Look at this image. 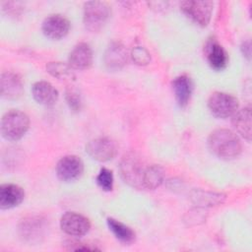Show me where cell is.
<instances>
[{"label": "cell", "mask_w": 252, "mask_h": 252, "mask_svg": "<svg viewBox=\"0 0 252 252\" xmlns=\"http://www.w3.org/2000/svg\"><path fill=\"white\" fill-rule=\"evenodd\" d=\"M107 224L109 229L115 235L117 239L124 243H130L135 239L134 231L124 223L114 220V219H107Z\"/></svg>", "instance_id": "cell-20"}, {"label": "cell", "mask_w": 252, "mask_h": 252, "mask_svg": "<svg viewBox=\"0 0 252 252\" xmlns=\"http://www.w3.org/2000/svg\"><path fill=\"white\" fill-rule=\"evenodd\" d=\"M24 91V85L21 77L13 72H5L0 78V93L3 98L17 99Z\"/></svg>", "instance_id": "cell-11"}, {"label": "cell", "mask_w": 252, "mask_h": 252, "mask_svg": "<svg viewBox=\"0 0 252 252\" xmlns=\"http://www.w3.org/2000/svg\"><path fill=\"white\" fill-rule=\"evenodd\" d=\"M41 28L43 33L48 38L60 39L68 33L70 23L62 15H50L43 21Z\"/></svg>", "instance_id": "cell-10"}, {"label": "cell", "mask_w": 252, "mask_h": 252, "mask_svg": "<svg viewBox=\"0 0 252 252\" xmlns=\"http://www.w3.org/2000/svg\"><path fill=\"white\" fill-rule=\"evenodd\" d=\"M60 226L69 235L82 236L89 231L91 224L86 217L75 212H67L60 220Z\"/></svg>", "instance_id": "cell-9"}, {"label": "cell", "mask_w": 252, "mask_h": 252, "mask_svg": "<svg viewBox=\"0 0 252 252\" xmlns=\"http://www.w3.org/2000/svg\"><path fill=\"white\" fill-rule=\"evenodd\" d=\"M208 107L214 116L218 118H227L237 111L238 100L229 94L217 92L210 96Z\"/></svg>", "instance_id": "cell-6"}, {"label": "cell", "mask_w": 252, "mask_h": 252, "mask_svg": "<svg viewBox=\"0 0 252 252\" xmlns=\"http://www.w3.org/2000/svg\"><path fill=\"white\" fill-rule=\"evenodd\" d=\"M66 94H67L66 95L67 101H68L70 107L74 110L80 109V105H81L80 95L75 91H69V92H67Z\"/></svg>", "instance_id": "cell-25"}, {"label": "cell", "mask_w": 252, "mask_h": 252, "mask_svg": "<svg viewBox=\"0 0 252 252\" xmlns=\"http://www.w3.org/2000/svg\"><path fill=\"white\" fill-rule=\"evenodd\" d=\"M193 200L196 203H199L201 205H217L222 202L224 197L221 194L217 193H211V192H204V191H195L192 195Z\"/></svg>", "instance_id": "cell-21"}, {"label": "cell", "mask_w": 252, "mask_h": 252, "mask_svg": "<svg viewBox=\"0 0 252 252\" xmlns=\"http://www.w3.org/2000/svg\"><path fill=\"white\" fill-rule=\"evenodd\" d=\"M93 62V51L89 44H77L69 55V65L73 69L85 70L88 69Z\"/></svg>", "instance_id": "cell-13"}, {"label": "cell", "mask_w": 252, "mask_h": 252, "mask_svg": "<svg viewBox=\"0 0 252 252\" xmlns=\"http://www.w3.org/2000/svg\"><path fill=\"white\" fill-rule=\"evenodd\" d=\"M30 119L28 115L20 110H10L1 119L2 136L9 141L21 139L28 131Z\"/></svg>", "instance_id": "cell-2"}, {"label": "cell", "mask_w": 252, "mask_h": 252, "mask_svg": "<svg viewBox=\"0 0 252 252\" xmlns=\"http://www.w3.org/2000/svg\"><path fill=\"white\" fill-rule=\"evenodd\" d=\"M232 125L248 142L251 140V108L245 107L233 114Z\"/></svg>", "instance_id": "cell-18"}, {"label": "cell", "mask_w": 252, "mask_h": 252, "mask_svg": "<svg viewBox=\"0 0 252 252\" xmlns=\"http://www.w3.org/2000/svg\"><path fill=\"white\" fill-rule=\"evenodd\" d=\"M163 170L159 165H147L143 176V188L156 189L163 180Z\"/></svg>", "instance_id": "cell-19"}, {"label": "cell", "mask_w": 252, "mask_h": 252, "mask_svg": "<svg viewBox=\"0 0 252 252\" xmlns=\"http://www.w3.org/2000/svg\"><path fill=\"white\" fill-rule=\"evenodd\" d=\"M33 98L42 105L52 106L58 99L57 90L48 82L39 81L33 84L32 88Z\"/></svg>", "instance_id": "cell-12"}, {"label": "cell", "mask_w": 252, "mask_h": 252, "mask_svg": "<svg viewBox=\"0 0 252 252\" xmlns=\"http://www.w3.org/2000/svg\"><path fill=\"white\" fill-rule=\"evenodd\" d=\"M210 151L222 159H232L237 158L242 150L239 138L230 130L217 129L208 138Z\"/></svg>", "instance_id": "cell-1"}, {"label": "cell", "mask_w": 252, "mask_h": 252, "mask_svg": "<svg viewBox=\"0 0 252 252\" xmlns=\"http://www.w3.org/2000/svg\"><path fill=\"white\" fill-rule=\"evenodd\" d=\"M206 56L210 66L215 70H222L227 65V53L216 40L211 39L208 41L206 45Z\"/></svg>", "instance_id": "cell-15"}, {"label": "cell", "mask_w": 252, "mask_h": 252, "mask_svg": "<svg viewBox=\"0 0 252 252\" xmlns=\"http://www.w3.org/2000/svg\"><path fill=\"white\" fill-rule=\"evenodd\" d=\"M133 61L138 65H146L150 62L151 56L148 50L142 46H136L131 53Z\"/></svg>", "instance_id": "cell-24"}, {"label": "cell", "mask_w": 252, "mask_h": 252, "mask_svg": "<svg viewBox=\"0 0 252 252\" xmlns=\"http://www.w3.org/2000/svg\"><path fill=\"white\" fill-rule=\"evenodd\" d=\"M84 170V163L77 156H65L56 165V174L62 181H74L78 179Z\"/></svg>", "instance_id": "cell-8"}, {"label": "cell", "mask_w": 252, "mask_h": 252, "mask_svg": "<svg viewBox=\"0 0 252 252\" xmlns=\"http://www.w3.org/2000/svg\"><path fill=\"white\" fill-rule=\"evenodd\" d=\"M86 152L97 161H107L116 154L115 143L106 137H100L90 141L86 146Z\"/></svg>", "instance_id": "cell-7"}, {"label": "cell", "mask_w": 252, "mask_h": 252, "mask_svg": "<svg viewBox=\"0 0 252 252\" xmlns=\"http://www.w3.org/2000/svg\"><path fill=\"white\" fill-rule=\"evenodd\" d=\"M72 67L61 62H50L47 64V71L54 77L58 79H71L74 77L72 72Z\"/></svg>", "instance_id": "cell-22"}, {"label": "cell", "mask_w": 252, "mask_h": 252, "mask_svg": "<svg viewBox=\"0 0 252 252\" xmlns=\"http://www.w3.org/2000/svg\"><path fill=\"white\" fill-rule=\"evenodd\" d=\"M96 182L101 189H103L105 191H110L113 186L112 172L105 167L101 168L96 177Z\"/></svg>", "instance_id": "cell-23"}, {"label": "cell", "mask_w": 252, "mask_h": 252, "mask_svg": "<svg viewBox=\"0 0 252 252\" xmlns=\"http://www.w3.org/2000/svg\"><path fill=\"white\" fill-rule=\"evenodd\" d=\"M213 6L214 4L212 1L199 0L183 1L180 4V8L184 15L201 27H206L209 24L212 17Z\"/></svg>", "instance_id": "cell-5"}, {"label": "cell", "mask_w": 252, "mask_h": 252, "mask_svg": "<svg viewBox=\"0 0 252 252\" xmlns=\"http://www.w3.org/2000/svg\"><path fill=\"white\" fill-rule=\"evenodd\" d=\"M127 61V51L120 42H112L106 49L104 62L108 69L119 70Z\"/></svg>", "instance_id": "cell-16"}, {"label": "cell", "mask_w": 252, "mask_h": 252, "mask_svg": "<svg viewBox=\"0 0 252 252\" xmlns=\"http://www.w3.org/2000/svg\"><path fill=\"white\" fill-rule=\"evenodd\" d=\"M110 16L109 6L102 1H90L84 6V24L87 30L100 31Z\"/></svg>", "instance_id": "cell-3"}, {"label": "cell", "mask_w": 252, "mask_h": 252, "mask_svg": "<svg viewBox=\"0 0 252 252\" xmlns=\"http://www.w3.org/2000/svg\"><path fill=\"white\" fill-rule=\"evenodd\" d=\"M25 198L24 190L15 184H3L0 186V208L11 209L20 205Z\"/></svg>", "instance_id": "cell-14"}, {"label": "cell", "mask_w": 252, "mask_h": 252, "mask_svg": "<svg viewBox=\"0 0 252 252\" xmlns=\"http://www.w3.org/2000/svg\"><path fill=\"white\" fill-rule=\"evenodd\" d=\"M143 160L135 154L126 155L120 163L119 169L123 180L135 188H143V176L146 169Z\"/></svg>", "instance_id": "cell-4"}, {"label": "cell", "mask_w": 252, "mask_h": 252, "mask_svg": "<svg viewBox=\"0 0 252 252\" xmlns=\"http://www.w3.org/2000/svg\"><path fill=\"white\" fill-rule=\"evenodd\" d=\"M172 89L174 92L175 99L179 106L184 107L187 105L191 94H192V82L190 78L186 75H181L176 77L172 82Z\"/></svg>", "instance_id": "cell-17"}]
</instances>
